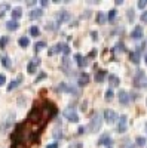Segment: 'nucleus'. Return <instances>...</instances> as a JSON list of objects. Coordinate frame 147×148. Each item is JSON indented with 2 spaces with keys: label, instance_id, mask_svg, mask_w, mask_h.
<instances>
[{
  "label": "nucleus",
  "instance_id": "obj_1",
  "mask_svg": "<svg viewBox=\"0 0 147 148\" xmlns=\"http://www.w3.org/2000/svg\"><path fill=\"white\" fill-rule=\"evenodd\" d=\"M134 84H135L137 88H147V76L144 74V71L138 70V73L135 74V77H134Z\"/></svg>",
  "mask_w": 147,
  "mask_h": 148
},
{
  "label": "nucleus",
  "instance_id": "obj_2",
  "mask_svg": "<svg viewBox=\"0 0 147 148\" xmlns=\"http://www.w3.org/2000/svg\"><path fill=\"white\" fill-rule=\"evenodd\" d=\"M63 114H64V117H66L68 121H73V123H77V121H79V116H77L76 110L73 108V107L66 108V110L63 111Z\"/></svg>",
  "mask_w": 147,
  "mask_h": 148
},
{
  "label": "nucleus",
  "instance_id": "obj_3",
  "mask_svg": "<svg viewBox=\"0 0 147 148\" xmlns=\"http://www.w3.org/2000/svg\"><path fill=\"white\" fill-rule=\"evenodd\" d=\"M100 127H101V116L98 114V113H95V114L92 116V119H91L89 129H91L92 132H97V130H100Z\"/></svg>",
  "mask_w": 147,
  "mask_h": 148
},
{
  "label": "nucleus",
  "instance_id": "obj_4",
  "mask_svg": "<svg viewBox=\"0 0 147 148\" xmlns=\"http://www.w3.org/2000/svg\"><path fill=\"white\" fill-rule=\"evenodd\" d=\"M40 113H42V110H40L37 105H34V107H33V110L30 111V114H28V121L36 123V121L39 120V117H40Z\"/></svg>",
  "mask_w": 147,
  "mask_h": 148
},
{
  "label": "nucleus",
  "instance_id": "obj_5",
  "mask_svg": "<svg viewBox=\"0 0 147 148\" xmlns=\"http://www.w3.org/2000/svg\"><path fill=\"white\" fill-rule=\"evenodd\" d=\"M104 119H106L107 123H110V125H112V123L116 121L117 116H116V113H115L113 110H106V111H104Z\"/></svg>",
  "mask_w": 147,
  "mask_h": 148
},
{
  "label": "nucleus",
  "instance_id": "obj_6",
  "mask_svg": "<svg viewBox=\"0 0 147 148\" xmlns=\"http://www.w3.org/2000/svg\"><path fill=\"white\" fill-rule=\"evenodd\" d=\"M58 89H59V90H63V92H68V93H75V95H77V93H79V90H77V89L75 88V86H68L67 83H61Z\"/></svg>",
  "mask_w": 147,
  "mask_h": 148
},
{
  "label": "nucleus",
  "instance_id": "obj_7",
  "mask_svg": "<svg viewBox=\"0 0 147 148\" xmlns=\"http://www.w3.org/2000/svg\"><path fill=\"white\" fill-rule=\"evenodd\" d=\"M61 70H63L66 74H70V71H71V68H70V59L67 56H64L63 61H61Z\"/></svg>",
  "mask_w": 147,
  "mask_h": 148
},
{
  "label": "nucleus",
  "instance_id": "obj_8",
  "mask_svg": "<svg viewBox=\"0 0 147 148\" xmlns=\"http://www.w3.org/2000/svg\"><path fill=\"white\" fill-rule=\"evenodd\" d=\"M126 116H122L120 117V120H119V123H117V132H120V133H124L125 130H126Z\"/></svg>",
  "mask_w": 147,
  "mask_h": 148
},
{
  "label": "nucleus",
  "instance_id": "obj_9",
  "mask_svg": "<svg viewBox=\"0 0 147 148\" xmlns=\"http://www.w3.org/2000/svg\"><path fill=\"white\" fill-rule=\"evenodd\" d=\"M40 64V59L39 58H34L33 61H31V62L27 65V71L30 73V74H33L34 71H36V68H37V65Z\"/></svg>",
  "mask_w": 147,
  "mask_h": 148
},
{
  "label": "nucleus",
  "instance_id": "obj_10",
  "mask_svg": "<svg viewBox=\"0 0 147 148\" xmlns=\"http://www.w3.org/2000/svg\"><path fill=\"white\" fill-rule=\"evenodd\" d=\"M131 36H132V39H135V40H140L141 37H143V28H141L140 25H137L135 28L132 30Z\"/></svg>",
  "mask_w": 147,
  "mask_h": 148
},
{
  "label": "nucleus",
  "instance_id": "obj_11",
  "mask_svg": "<svg viewBox=\"0 0 147 148\" xmlns=\"http://www.w3.org/2000/svg\"><path fill=\"white\" fill-rule=\"evenodd\" d=\"M119 102L124 104V105H126V104L129 102V96H128V93H126L125 90H120V92H119Z\"/></svg>",
  "mask_w": 147,
  "mask_h": 148
},
{
  "label": "nucleus",
  "instance_id": "obj_12",
  "mask_svg": "<svg viewBox=\"0 0 147 148\" xmlns=\"http://www.w3.org/2000/svg\"><path fill=\"white\" fill-rule=\"evenodd\" d=\"M57 19L59 21V22H64V21H68L70 19V14L67 10H61L59 14L57 15Z\"/></svg>",
  "mask_w": 147,
  "mask_h": 148
},
{
  "label": "nucleus",
  "instance_id": "obj_13",
  "mask_svg": "<svg viewBox=\"0 0 147 148\" xmlns=\"http://www.w3.org/2000/svg\"><path fill=\"white\" fill-rule=\"evenodd\" d=\"M75 59H76V62H77V65L82 68V67H85V65H86L88 64V61H86V58H83L80 53H77L76 56H75Z\"/></svg>",
  "mask_w": 147,
  "mask_h": 148
},
{
  "label": "nucleus",
  "instance_id": "obj_14",
  "mask_svg": "<svg viewBox=\"0 0 147 148\" xmlns=\"http://www.w3.org/2000/svg\"><path fill=\"white\" fill-rule=\"evenodd\" d=\"M43 15V9H33L31 12H30V18L31 19H37V18H40Z\"/></svg>",
  "mask_w": 147,
  "mask_h": 148
},
{
  "label": "nucleus",
  "instance_id": "obj_15",
  "mask_svg": "<svg viewBox=\"0 0 147 148\" xmlns=\"http://www.w3.org/2000/svg\"><path fill=\"white\" fill-rule=\"evenodd\" d=\"M110 144H112V139H110L108 135H103V136L98 139V145H107L108 147Z\"/></svg>",
  "mask_w": 147,
  "mask_h": 148
},
{
  "label": "nucleus",
  "instance_id": "obj_16",
  "mask_svg": "<svg viewBox=\"0 0 147 148\" xmlns=\"http://www.w3.org/2000/svg\"><path fill=\"white\" fill-rule=\"evenodd\" d=\"M88 82H89V76H88V74H80V77H79V80H77L79 86H85V84H88Z\"/></svg>",
  "mask_w": 147,
  "mask_h": 148
},
{
  "label": "nucleus",
  "instance_id": "obj_17",
  "mask_svg": "<svg viewBox=\"0 0 147 148\" xmlns=\"http://www.w3.org/2000/svg\"><path fill=\"white\" fill-rule=\"evenodd\" d=\"M22 80V76H18V79L17 80H12L9 84H8V90H12V89H15L17 88V86L19 84V82Z\"/></svg>",
  "mask_w": 147,
  "mask_h": 148
},
{
  "label": "nucleus",
  "instance_id": "obj_18",
  "mask_svg": "<svg viewBox=\"0 0 147 148\" xmlns=\"http://www.w3.org/2000/svg\"><path fill=\"white\" fill-rule=\"evenodd\" d=\"M6 28L10 30V31H15V30L18 28V22L14 21V19H12V21H8V22H6Z\"/></svg>",
  "mask_w": 147,
  "mask_h": 148
},
{
  "label": "nucleus",
  "instance_id": "obj_19",
  "mask_svg": "<svg viewBox=\"0 0 147 148\" xmlns=\"http://www.w3.org/2000/svg\"><path fill=\"white\" fill-rule=\"evenodd\" d=\"M104 77H106V71H104V70H100V71H97V74H95V82L101 83V82L104 80Z\"/></svg>",
  "mask_w": 147,
  "mask_h": 148
},
{
  "label": "nucleus",
  "instance_id": "obj_20",
  "mask_svg": "<svg viewBox=\"0 0 147 148\" xmlns=\"http://www.w3.org/2000/svg\"><path fill=\"white\" fill-rule=\"evenodd\" d=\"M10 14H12V18H14V19H15V18H19V16L22 15V9H21V8H14Z\"/></svg>",
  "mask_w": 147,
  "mask_h": 148
},
{
  "label": "nucleus",
  "instance_id": "obj_21",
  "mask_svg": "<svg viewBox=\"0 0 147 148\" xmlns=\"http://www.w3.org/2000/svg\"><path fill=\"white\" fill-rule=\"evenodd\" d=\"M131 61H132L134 64H138V62H140V51L131 52Z\"/></svg>",
  "mask_w": 147,
  "mask_h": 148
},
{
  "label": "nucleus",
  "instance_id": "obj_22",
  "mask_svg": "<svg viewBox=\"0 0 147 148\" xmlns=\"http://www.w3.org/2000/svg\"><path fill=\"white\" fill-rule=\"evenodd\" d=\"M59 51H63V43H58V45H55L51 51H49V55H54V53H57V52H59Z\"/></svg>",
  "mask_w": 147,
  "mask_h": 148
},
{
  "label": "nucleus",
  "instance_id": "obj_23",
  "mask_svg": "<svg viewBox=\"0 0 147 148\" xmlns=\"http://www.w3.org/2000/svg\"><path fill=\"white\" fill-rule=\"evenodd\" d=\"M18 43H19V46H22V47H27V46L30 45V40L27 39V37H21V39L18 40Z\"/></svg>",
  "mask_w": 147,
  "mask_h": 148
},
{
  "label": "nucleus",
  "instance_id": "obj_24",
  "mask_svg": "<svg viewBox=\"0 0 147 148\" xmlns=\"http://www.w3.org/2000/svg\"><path fill=\"white\" fill-rule=\"evenodd\" d=\"M106 19H107V16L103 14V12H100V14L97 15V21L100 22V24H104V22H106Z\"/></svg>",
  "mask_w": 147,
  "mask_h": 148
},
{
  "label": "nucleus",
  "instance_id": "obj_25",
  "mask_svg": "<svg viewBox=\"0 0 147 148\" xmlns=\"http://www.w3.org/2000/svg\"><path fill=\"white\" fill-rule=\"evenodd\" d=\"M2 64H3L5 67H8V68L10 67V61H9V58H8L6 55H3V56H2Z\"/></svg>",
  "mask_w": 147,
  "mask_h": 148
},
{
  "label": "nucleus",
  "instance_id": "obj_26",
  "mask_svg": "<svg viewBox=\"0 0 147 148\" xmlns=\"http://www.w3.org/2000/svg\"><path fill=\"white\" fill-rule=\"evenodd\" d=\"M108 80H110V83H112L113 86H117L119 84V79L116 76H108Z\"/></svg>",
  "mask_w": 147,
  "mask_h": 148
},
{
  "label": "nucleus",
  "instance_id": "obj_27",
  "mask_svg": "<svg viewBox=\"0 0 147 148\" xmlns=\"http://www.w3.org/2000/svg\"><path fill=\"white\" fill-rule=\"evenodd\" d=\"M115 16H116V9H112V10H108L107 19H108V21H112V19H115Z\"/></svg>",
  "mask_w": 147,
  "mask_h": 148
},
{
  "label": "nucleus",
  "instance_id": "obj_28",
  "mask_svg": "<svg viewBox=\"0 0 147 148\" xmlns=\"http://www.w3.org/2000/svg\"><path fill=\"white\" fill-rule=\"evenodd\" d=\"M137 145H138V147H144V145H146V138L138 136V138H137Z\"/></svg>",
  "mask_w": 147,
  "mask_h": 148
},
{
  "label": "nucleus",
  "instance_id": "obj_29",
  "mask_svg": "<svg viewBox=\"0 0 147 148\" xmlns=\"http://www.w3.org/2000/svg\"><path fill=\"white\" fill-rule=\"evenodd\" d=\"M61 136H63V133L59 132V127H55L54 129V138H57V139H59Z\"/></svg>",
  "mask_w": 147,
  "mask_h": 148
},
{
  "label": "nucleus",
  "instance_id": "obj_30",
  "mask_svg": "<svg viewBox=\"0 0 147 148\" xmlns=\"http://www.w3.org/2000/svg\"><path fill=\"white\" fill-rule=\"evenodd\" d=\"M45 46H46V43H45V42H37V43L34 45L36 51H40V49H42V47H45Z\"/></svg>",
  "mask_w": 147,
  "mask_h": 148
},
{
  "label": "nucleus",
  "instance_id": "obj_31",
  "mask_svg": "<svg viewBox=\"0 0 147 148\" xmlns=\"http://www.w3.org/2000/svg\"><path fill=\"white\" fill-rule=\"evenodd\" d=\"M30 33H31L33 36H39V33H40V30H39L37 27H36V25H34V27H31V28H30Z\"/></svg>",
  "mask_w": 147,
  "mask_h": 148
},
{
  "label": "nucleus",
  "instance_id": "obj_32",
  "mask_svg": "<svg viewBox=\"0 0 147 148\" xmlns=\"http://www.w3.org/2000/svg\"><path fill=\"white\" fill-rule=\"evenodd\" d=\"M112 98H113V90H112V89H108V90L106 92V99H107V101H110Z\"/></svg>",
  "mask_w": 147,
  "mask_h": 148
},
{
  "label": "nucleus",
  "instance_id": "obj_33",
  "mask_svg": "<svg viewBox=\"0 0 147 148\" xmlns=\"http://www.w3.org/2000/svg\"><path fill=\"white\" fill-rule=\"evenodd\" d=\"M63 52H64V55H68V53H70V47H68V45L63 43Z\"/></svg>",
  "mask_w": 147,
  "mask_h": 148
},
{
  "label": "nucleus",
  "instance_id": "obj_34",
  "mask_svg": "<svg viewBox=\"0 0 147 148\" xmlns=\"http://www.w3.org/2000/svg\"><path fill=\"white\" fill-rule=\"evenodd\" d=\"M147 6V0H140V2H138V8H146Z\"/></svg>",
  "mask_w": 147,
  "mask_h": 148
},
{
  "label": "nucleus",
  "instance_id": "obj_35",
  "mask_svg": "<svg viewBox=\"0 0 147 148\" xmlns=\"http://www.w3.org/2000/svg\"><path fill=\"white\" fill-rule=\"evenodd\" d=\"M6 43H8V37H3V39L0 40V47H5Z\"/></svg>",
  "mask_w": 147,
  "mask_h": 148
},
{
  "label": "nucleus",
  "instance_id": "obj_36",
  "mask_svg": "<svg viewBox=\"0 0 147 148\" xmlns=\"http://www.w3.org/2000/svg\"><path fill=\"white\" fill-rule=\"evenodd\" d=\"M6 83V77H5V74H0V86L5 84Z\"/></svg>",
  "mask_w": 147,
  "mask_h": 148
},
{
  "label": "nucleus",
  "instance_id": "obj_37",
  "mask_svg": "<svg viewBox=\"0 0 147 148\" xmlns=\"http://www.w3.org/2000/svg\"><path fill=\"white\" fill-rule=\"evenodd\" d=\"M120 148H134V145H132L131 142H125V144H124V145H122Z\"/></svg>",
  "mask_w": 147,
  "mask_h": 148
},
{
  "label": "nucleus",
  "instance_id": "obj_38",
  "mask_svg": "<svg viewBox=\"0 0 147 148\" xmlns=\"http://www.w3.org/2000/svg\"><path fill=\"white\" fill-rule=\"evenodd\" d=\"M141 21H143V22H147V10H146V12H143V15H141Z\"/></svg>",
  "mask_w": 147,
  "mask_h": 148
},
{
  "label": "nucleus",
  "instance_id": "obj_39",
  "mask_svg": "<svg viewBox=\"0 0 147 148\" xmlns=\"http://www.w3.org/2000/svg\"><path fill=\"white\" fill-rule=\"evenodd\" d=\"M46 148H58V144H57V142H54V144H51V145H48Z\"/></svg>",
  "mask_w": 147,
  "mask_h": 148
},
{
  "label": "nucleus",
  "instance_id": "obj_40",
  "mask_svg": "<svg viewBox=\"0 0 147 148\" xmlns=\"http://www.w3.org/2000/svg\"><path fill=\"white\" fill-rule=\"evenodd\" d=\"M8 8H9V6H8V5H3V6H0V10H6V9H8Z\"/></svg>",
  "mask_w": 147,
  "mask_h": 148
},
{
  "label": "nucleus",
  "instance_id": "obj_41",
  "mask_svg": "<svg viewBox=\"0 0 147 148\" xmlns=\"http://www.w3.org/2000/svg\"><path fill=\"white\" fill-rule=\"evenodd\" d=\"M43 77H45V74H40V76H39V77H37V79H36V83H37V82H39V80H40V79H43Z\"/></svg>",
  "mask_w": 147,
  "mask_h": 148
},
{
  "label": "nucleus",
  "instance_id": "obj_42",
  "mask_svg": "<svg viewBox=\"0 0 147 148\" xmlns=\"http://www.w3.org/2000/svg\"><path fill=\"white\" fill-rule=\"evenodd\" d=\"M40 3H42V6H48V0H42Z\"/></svg>",
  "mask_w": 147,
  "mask_h": 148
},
{
  "label": "nucleus",
  "instance_id": "obj_43",
  "mask_svg": "<svg viewBox=\"0 0 147 148\" xmlns=\"http://www.w3.org/2000/svg\"><path fill=\"white\" fill-rule=\"evenodd\" d=\"M83 132H85V127L80 126V127H79V133H83Z\"/></svg>",
  "mask_w": 147,
  "mask_h": 148
},
{
  "label": "nucleus",
  "instance_id": "obj_44",
  "mask_svg": "<svg viewBox=\"0 0 147 148\" xmlns=\"http://www.w3.org/2000/svg\"><path fill=\"white\" fill-rule=\"evenodd\" d=\"M144 59H146V64H147V55H146V58H144Z\"/></svg>",
  "mask_w": 147,
  "mask_h": 148
}]
</instances>
